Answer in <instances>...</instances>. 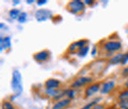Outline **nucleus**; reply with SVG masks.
Segmentation results:
<instances>
[{"mask_svg": "<svg viewBox=\"0 0 128 109\" xmlns=\"http://www.w3.org/2000/svg\"><path fill=\"white\" fill-rule=\"evenodd\" d=\"M11 90L15 94L16 96H20L23 92L22 85V77L21 73L18 70H14L12 73V80H11Z\"/></svg>", "mask_w": 128, "mask_h": 109, "instance_id": "obj_1", "label": "nucleus"}, {"mask_svg": "<svg viewBox=\"0 0 128 109\" xmlns=\"http://www.w3.org/2000/svg\"><path fill=\"white\" fill-rule=\"evenodd\" d=\"M85 3L81 0H74L68 4V10L73 14L82 13L85 10Z\"/></svg>", "mask_w": 128, "mask_h": 109, "instance_id": "obj_2", "label": "nucleus"}, {"mask_svg": "<svg viewBox=\"0 0 128 109\" xmlns=\"http://www.w3.org/2000/svg\"><path fill=\"white\" fill-rule=\"evenodd\" d=\"M53 18L52 12L48 9H39L35 13V18L38 22H43Z\"/></svg>", "mask_w": 128, "mask_h": 109, "instance_id": "obj_3", "label": "nucleus"}, {"mask_svg": "<svg viewBox=\"0 0 128 109\" xmlns=\"http://www.w3.org/2000/svg\"><path fill=\"white\" fill-rule=\"evenodd\" d=\"M92 82V78L90 77H81L79 78H78L77 80H75L72 83L71 88H80L85 85L90 83Z\"/></svg>", "mask_w": 128, "mask_h": 109, "instance_id": "obj_4", "label": "nucleus"}, {"mask_svg": "<svg viewBox=\"0 0 128 109\" xmlns=\"http://www.w3.org/2000/svg\"><path fill=\"white\" fill-rule=\"evenodd\" d=\"M121 47V44L118 41H109L104 44V49L108 52H114L119 51Z\"/></svg>", "mask_w": 128, "mask_h": 109, "instance_id": "obj_5", "label": "nucleus"}, {"mask_svg": "<svg viewBox=\"0 0 128 109\" xmlns=\"http://www.w3.org/2000/svg\"><path fill=\"white\" fill-rule=\"evenodd\" d=\"M100 86L99 83H95L93 85L90 86L86 90V92H85L86 97H91L93 95H95L96 92L100 91Z\"/></svg>", "mask_w": 128, "mask_h": 109, "instance_id": "obj_6", "label": "nucleus"}, {"mask_svg": "<svg viewBox=\"0 0 128 109\" xmlns=\"http://www.w3.org/2000/svg\"><path fill=\"white\" fill-rule=\"evenodd\" d=\"M33 58L37 62H44L48 59L49 58V52L47 50H43L36 53L33 56Z\"/></svg>", "mask_w": 128, "mask_h": 109, "instance_id": "obj_7", "label": "nucleus"}, {"mask_svg": "<svg viewBox=\"0 0 128 109\" xmlns=\"http://www.w3.org/2000/svg\"><path fill=\"white\" fill-rule=\"evenodd\" d=\"M11 47V38L10 36L1 37L0 39V51L3 52Z\"/></svg>", "mask_w": 128, "mask_h": 109, "instance_id": "obj_8", "label": "nucleus"}, {"mask_svg": "<svg viewBox=\"0 0 128 109\" xmlns=\"http://www.w3.org/2000/svg\"><path fill=\"white\" fill-rule=\"evenodd\" d=\"M115 86H116L115 82H113V81L107 82L103 84L102 88L100 90V92L102 94H108L113 90V88H115Z\"/></svg>", "mask_w": 128, "mask_h": 109, "instance_id": "obj_9", "label": "nucleus"}, {"mask_svg": "<svg viewBox=\"0 0 128 109\" xmlns=\"http://www.w3.org/2000/svg\"><path fill=\"white\" fill-rule=\"evenodd\" d=\"M87 43H88V40H78L70 44V47H69V51L74 52V50H76L77 48L80 49L82 47L86 46Z\"/></svg>", "mask_w": 128, "mask_h": 109, "instance_id": "obj_10", "label": "nucleus"}, {"mask_svg": "<svg viewBox=\"0 0 128 109\" xmlns=\"http://www.w3.org/2000/svg\"><path fill=\"white\" fill-rule=\"evenodd\" d=\"M124 54H122V53H119L116 54V56H114L112 58H110L109 60V64H111V65H118V64H120L122 62V61H124Z\"/></svg>", "mask_w": 128, "mask_h": 109, "instance_id": "obj_11", "label": "nucleus"}, {"mask_svg": "<svg viewBox=\"0 0 128 109\" xmlns=\"http://www.w3.org/2000/svg\"><path fill=\"white\" fill-rule=\"evenodd\" d=\"M60 86V82L55 78H50L45 82V86L48 88H53L56 90Z\"/></svg>", "mask_w": 128, "mask_h": 109, "instance_id": "obj_12", "label": "nucleus"}, {"mask_svg": "<svg viewBox=\"0 0 128 109\" xmlns=\"http://www.w3.org/2000/svg\"><path fill=\"white\" fill-rule=\"evenodd\" d=\"M70 102H71V100H70V99H68V98L62 99V100L58 101L56 104H54L52 109H63L70 104Z\"/></svg>", "mask_w": 128, "mask_h": 109, "instance_id": "obj_13", "label": "nucleus"}, {"mask_svg": "<svg viewBox=\"0 0 128 109\" xmlns=\"http://www.w3.org/2000/svg\"><path fill=\"white\" fill-rule=\"evenodd\" d=\"M88 51H90V47L88 46H85V47H82L80 49H78V52H77V54L79 57H86L88 53Z\"/></svg>", "mask_w": 128, "mask_h": 109, "instance_id": "obj_14", "label": "nucleus"}, {"mask_svg": "<svg viewBox=\"0 0 128 109\" xmlns=\"http://www.w3.org/2000/svg\"><path fill=\"white\" fill-rule=\"evenodd\" d=\"M100 100H101L100 98H96V99H94V100H92V101H90V103L86 104L85 106H83L81 109H92L96 104H99Z\"/></svg>", "mask_w": 128, "mask_h": 109, "instance_id": "obj_15", "label": "nucleus"}, {"mask_svg": "<svg viewBox=\"0 0 128 109\" xmlns=\"http://www.w3.org/2000/svg\"><path fill=\"white\" fill-rule=\"evenodd\" d=\"M60 92H61L60 91H58L56 90H53V88H45V93L49 96L54 97V99L60 95Z\"/></svg>", "mask_w": 128, "mask_h": 109, "instance_id": "obj_16", "label": "nucleus"}, {"mask_svg": "<svg viewBox=\"0 0 128 109\" xmlns=\"http://www.w3.org/2000/svg\"><path fill=\"white\" fill-rule=\"evenodd\" d=\"M21 13L22 12L19 10L18 9H12L9 12V15L13 20H16V19H18Z\"/></svg>", "mask_w": 128, "mask_h": 109, "instance_id": "obj_17", "label": "nucleus"}, {"mask_svg": "<svg viewBox=\"0 0 128 109\" xmlns=\"http://www.w3.org/2000/svg\"><path fill=\"white\" fill-rule=\"evenodd\" d=\"M118 104L120 109H128V99L120 100Z\"/></svg>", "mask_w": 128, "mask_h": 109, "instance_id": "obj_18", "label": "nucleus"}, {"mask_svg": "<svg viewBox=\"0 0 128 109\" xmlns=\"http://www.w3.org/2000/svg\"><path fill=\"white\" fill-rule=\"evenodd\" d=\"M27 18H28L27 13H26V12H22L21 14H20V16H19V18L18 19V22L19 23H21V24L24 23V22L27 21Z\"/></svg>", "mask_w": 128, "mask_h": 109, "instance_id": "obj_19", "label": "nucleus"}, {"mask_svg": "<svg viewBox=\"0 0 128 109\" xmlns=\"http://www.w3.org/2000/svg\"><path fill=\"white\" fill-rule=\"evenodd\" d=\"M66 92V96L68 97V99H70V100H71V99H74L75 96V91L74 90H65Z\"/></svg>", "mask_w": 128, "mask_h": 109, "instance_id": "obj_20", "label": "nucleus"}, {"mask_svg": "<svg viewBox=\"0 0 128 109\" xmlns=\"http://www.w3.org/2000/svg\"><path fill=\"white\" fill-rule=\"evenodd\" d=\"M2 109H15L10 102L4 101L2 104Z\"/></svg>", "mask_w": 128, "mask_h": 109, "instance_id": "obj_21", "label": "nucleus"}, {"mask_svg": "<svg viewBox=\"0 0 128 109\" xmlns=\"http://www.w3.org/2000/svg\"><path fill=\"white\" fill-rule=\"evenodd\" d=\"M119 99H120V100H124V99H128V90L122 92L120 95Z\"/></svg>", "mask_w": 128, "mask_h": 109, "instance_id": "obj_22", "label": "nucleus"}, {"mask_svg": "<svg viewBox=\"0 0 128 109\" xmlns=\"http://www.w3.org/2000/svg\"><path fill=\"white\" fill-rule=\"evenodd\" d=\"M48 2V0H38V1L36 2V4L37 6H43V5H45Z\"/></svg>", "mask_w": 128, "mask_h": 109, "instance_id": "obj_23", "label": "nucleus"}, {"mask_svg": "<svg viewBox=\"0 0 128 109\" xmlns=\"http://www.w3.org/2000/svg\"><path fill=\"white\" fill-rule=\"evenodd\" d=\"M122 74L124 77L128 78V66H126L124 69V70H122Z\"/></svg>", "mask_w": 128, "mask_h": 109, "instance_id": "obj_24", "label": "nucleus"}, {"mask_svg": "<svg viewBox=\"0 0 128 109\" xmlns=\"http://www.w3.org/2000/svg\"><path fill=\"white\" fill-rule=\"evenodd\" d=\"M127 62H128V52L125 54L124 61H122V65H126Z\"/></svg>", "mask_w": 128, "mask_h": 109, "instance_id": "obj_25", "label": "nucleus"}, {"mask_svg": "<svg viewBox=\"0 0 128 109\" xmlns=\"http://www.w3.org/2000/svg\"><path fill=\"white\" fill-rule=\"evenodd\" d=\"M92 109H104V105L100 104H96L92 108Z\"/></svg>", "mask_w": 128, "mask_h": 109, "instance_id": "obj_26", "label": "nucleus"}, {"mask_svg": "<svg viewBox=\"0 0 128 109\" xmlns=\"http://www.w3.org/2000/svg\"><path fill=\"white\" fill-rule=\"evenodd\" d=\"M93 2H94L92 1V0H85V1H84L85 5H92Z\"/></svg>", "mask_w": 128, "mask_h": 109, "instance_id": "obj_27", "label": "nucleus"}, {"mask_svg": "<svg viewBox=\"0 0 128 109\" xmlns=\"http://www.w3.org/2000/svg\"><path fill=\"white\" fill-rule=\"evenodd\" d=\"M96 47H93V49L92 50V56H96Z\"/></svg>", "mask_w": 128, "mask_h": 109, "instance_id": "obj_28", "label": "nucleus"}, {"mask_svg": "<svg viewBox=\"0 0 128 109\" xmlns=\"http://www.w3.org/2000/svg\"><path fill=\"white\" fill-rule=\"evenodd\" d=\"M13 2H14V6H15V5H18L19 3H20V1H19V0H18V1H15V0H14Z\"/></svg>", "mask_w": 128, "mask_h": 109, "instance_id": "obj_29", "label": "nucleus"}, {"mask_svg": "<svg viewBox=\"0 0 128 109\" xmlns=\"http://www.w3.org/2000/svg\"><path fill=\"white\" fill-rule=\"evenodd\" d=\"M34 2H35L34 0H30V1H29V0H27V1H26L27 4H32V3Z\"/></svg>", "mask_w": 128, "mask_h": 109, "instance_id": "obj_30", "label": "nucleus"}, {"mask_svg": "<svg viewBox=\"0 0 128 109\" xmlns=\"http://www.w3.org/2000/svg\"><path fill=\"white\" fill-rule=\"evenodd\" d=\"M3 26H5V24H4L3 23H1V24H0V28L2 29V28H3Z\"/></svg>", "mask_w": 128, "mask_h": 109, "instance_id": "obj_31", "label": "nucleus"}, {"mask_svg": "<svg viewBox=\"0 0 128 109\" xmlns=\"http://www.w3.org/2000/svg\"><path fill=\"white\" fill-rule=\"evenodd\" d=\"M125 86H126V88H128V79H127V81H126V83H125Z\"/></svg>", "mask_w": 128, "mask_h": 109, "instance_id": "obj_32", "label": "nucleus"}, {"mask_svg": "<svg viewBox=\"0 0 128 109\" xmlns=\"http://www.w3.org/2000/svg\"><path fill=\"white\" fill-rule=\"evenodd\" d=\"M105 109H115L114 108H112V107H110V108H105Z\"/></svg>", "mask_w": 128, "mask_h": 109, "instance_id": "obj_33", "label": "nucleus"}]
</instances>
